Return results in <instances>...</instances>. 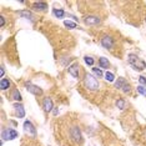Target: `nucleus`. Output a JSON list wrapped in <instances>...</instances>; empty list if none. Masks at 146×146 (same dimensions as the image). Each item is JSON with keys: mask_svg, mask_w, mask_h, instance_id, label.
<instances>
[{"mask_svg": "<svg viewBox=\"0 0 146 146\" xmlns=\"http://www.w3.org/2000/svg\"><path fill=\"white\" fill-rule=\"evenodd\" d=\"M66 129V132H65V137L66 140H69V142L75 146H80L82 142H84V137H82V132H81V129L76 122H70L69 125L65 126Z\"/></svg>", "mask_w": 146, "mask_h": 146, "instance_id": "nucleus-1", "label": "nucleus"}, {"mask_svg": "<svg viewBox=\"0 0 146 146\" xmlns=\"http://www.w3.org/2000/svg\"><path fill=\"white\" fill-rule=\"evenodd\" d=\"M84 86L89 91H99L100 89V82L98 79L91 74H85L84 75Z\"/></svg>", "mask_w": 146, "mask_h": 146, "instance_id": "nucleus-2", "label": "nucleus"}, {"mask_svg": "<svg viewBox=\"0 0 146 146\" xmlns=\"http://www.w3.org/2000/svg\"><path fill=\"white\" fill-rule=\"evenodd\" d=\"M129 65L131 66V68H134L136 71H142L146 69V62L142 60V59H140L136 54H130L129 55Z\"/></svg>", "mask_w": 146, "mask_h": 146, "instance_id": "nucleus-3", "label": "nucleus"}, {"mask_svg": "<svg viewBox=\"0 0 146 146\" xmlns=\"http://www.w3.org/2000/svg\"><path fill=\"white\" fill-rule=\"evenodd\" d=\"M18 137V132L14 129H3L1 130V140H14Z\"/></svg>", "mask_w": 146, "mask_h": 146, "instance_id": "nucleus-4", "label": "nucleus"}, {"mask_svg": "<svg viewBox=\"0 0 146 146\" xmlns=\"http://www.w3.org/2000/svg\"><path fill=\"white\" fill-rule=\"evenodd\" d=\"M115 86L117 89H120V90H122L124 92H130V90H131V86H130V84H129L127 81L125 80L124 78H119L117 80L115 81Z\"/></svg>", "mask_w": 146, "mask_h": 146, "instance_id": "nucleus-5", "label": "nucleus"}, {"mask_svg": "<svg viewBox=\"0 0 146 146\" xmlns=\"http://www.w3.org/2000/svg\"><path fill=\"white\" fill-rule=\"evenodd\" d=\"M68 70H69V74H70L71 76H74L75 79H80V76H81V71H82V68L78 64V62H74V64H71L70 66H69Z\"/></svg>", "mask_w": 146, "mask_h": 146, "instance_id": "nucleus-6", "label": "nucleus"}, {"mask_svg": "<svg viewBox=\"0 0 146 146\" xmlns=\"http://www.w3.org/2000/svg\"><path fill=\"white\" fill-rule=\"evenodd\" d=\"M101 45H102V48H105L106 50H111L112 48H114V42H115V39L112 38V36L110 35H104L101 38Z\"/></svg>", "mask_w": 146, "mask_h": 146, "instance_id": "nucleus-7", "label": "nucleus"}, {"mask_svg": "<svg viewBox=\"0 0 146 146\" xmlns=\"http://www.w3.org/2000/svg\"><path fill=\"white\" fill-rule=\"evenodd\" d=\"M84 23L89 26H98L101 24V19L96 15H86L84 18Z\"/></svg>", "mask_w": 146, "mask_h": 146, "instance_id": "nucleus-8", "label": "nucleus"}, {"mask_svg": "<svg viewBox=\"0 0 146 146\" xmlns=\"http://www.w3.org/2000/svg\"><path fill=\"white\" fill-rule=\"evenodd\" d=\"M25 88L29 92H31V94L35 95V96H41L42 95L41 88H39L38 85H34V84H31V82H25Z\"/></svg>", "mask_w": 146, "mask_h": 146, "instance_id": "nucleus-9", "label": "nucleus"}, {"mask_svg": "<svg viewBox=\"0 0 146 146\" xmlns=\"http://www.w3.org/2000/svg\"><path fill=\"white\" fill-rule=\"evenodd\" d=\"M31 9L35 11H46L48 10V4L45 1H35L31 4Z\"/></svg>", "mask_w": 146, "mask_h": 146, "instance_id": "nucleus-10", "label": "nucleus"}, {"mask_svg": "<svg viewBox=\"0 0 146 146\" xmlns=\"http://www.w3.org/2000/svg\"><path fill=\"white\" fill-rule=\"evenodd\" d=\"M14 109H15V114L18 117L23 119L25 116V110H24V106H23L20 102H16V104H14Z\"/></svg>", "mask_w": 146, "mask_h": 146, "instance_id": "nucleus-11", "label": "nucleus"}, {"mask_svg": "<svg viewBox=\"0 0 146 146\" xmlns=\"http://www.w3.org/2000/svg\"><path fill=\"white\" fill-rule=\"evenodd\" d=\"M42 108H44V110L46 112H50L52 109H54V105H52V100L50 98H45L44 100H42Z\"/></svg>", "mask_w": 146, "mask_h": 146, "instance_id": "nucleus-12", "label": "nucleus"}, {"mask_svg": "<svg viewBox=\"0 0 146 146\" xmlns=\"http://www.w3.org/2000/svg\"><path fill=\"white\" fill-rule=\"evenodd\" d=\"M24 129H25V131L26 132H29V134H31V135H36V130H35V126L31 124V121H29V120H26L24 122Z\"/></svg>", "mask_w": 146, "mask_h": 146, "instance_id": "nucleus-13", "label": "nucleus"}, {"mask_svg": "<svg viewBox=\"0 0 146 146\" xmlns=\"http://www.w3.org/2000/svg\"><path fill=\"white\" fill-rule=\"evenodd\" d=\"M10 99L11 100H15V101H18V102H20L21 100H23V98H21V94L19 92V90L16 88H14L11 90V92H10Z\"/></svg>", "mask_w": 146, "mask_h": 146, "instance_id": "nucleus-14", "label": "nucleus"}, {"mask_svg": "<svg viewBox=\"0 0 146 146\" xmlns=\"http://www.w3.org/2000/svg\"><path fill=\"white\" fill-rule=\"evenodd\" d=\"M18 14L20 15V16H23V18L28 19V20H31V21L35 19V18H34V15L31 14V11H29V10H21V11H19Z\"/></svg>", "mask_w": 146, "mask_h": 146, "instance_id": "nucleus-15", "label": "nucleus"}, {"mask_svg": "<svg viewBox=\"0 0 146 146\" xmlns=\"http://www.w3.org/2000/svg\"><path fill=\"white\" fill-rule=\"evenodd\" d=\"M10 85H11V82L9 79H1V81H0V88H1V90L3 91H5V90H8L9 88H10Z\"/></svg>", "mask_w": 146, "mask_h": 146, "instance_id": "nucleus-16", "label": "nucleus"}, {"mask_svg": "<svg viewBox=\"0 0 146 146\" xmlns=\"http://www.w3.org/2000/svg\"><path fill=\"white\" fill-rule=\"evenodd\" d=\"M99 65H100V68L101 69H109L110 68V62H109V59H106V58H100L99 59Z\"/></svg>", "mask_w": 146, "mask_h": 146, "instance_id": "nucleus-17", "label": "nucleus"}, {"mask_svg": "<svg viewBox=\"0 0 146 146\" xmlns=\"http://www.w3.org/2000/svg\"><path fill=\"white\" fill-rule=\"evenodd\" d=\"M52 14H54V16L58 18V19H62L66 15L62 9H52Z\"/></svg>", "mask_w": 146, "mask_h": 146, "instance_id": "nucleus-18", "label": "nucleus"}, {"mask_svg": "<svg viewBox=\"0 0 146 146\" xmlns=\"http://www.w3.org/2000/svg\"><path fill=\"white\" fill-rule=\"evenodd\" d=\"M92 72H94V75H95L96 79H101L102 76H105L104 72H102V70H101V69H99V68H92Z\"/></svg>", "mask_w": 146, "mask_h": 146, "instance_id": "nucleus-19", "label": "nucleus"}, {"mask_svg": "<svg viewBox=\"0 0 146 146\" xmlns=\"http://www.w3.org/2000/svg\"><path fill=\"white\" fill-rule=\"evenodd\" d=\"M105 80L109 81V82L115 81V75H114V72H111V71H108V72H106V74H105Z\"/></svg>", "mask_w": 146, "mask_h": 146, "instance_id": "nucleus-20", "label": "nucleus"}, {"mask_svg": "<svg viewBox=\"0 0 146 146\" xmlns=\"http://www.w3.org/2000/svg\"><path fill=\"white\" fill-rule=\"evenodd\" d=\"M116 106H117V108L120 109V110H124L125 106H126V102H125L124 99H119V100L116 101Z\"/></svg>", "mask_w": 146, "mask_h": 146, "instance_id": "nucleus-21", "label": "nucleus"}, {"mask_svg": "<svg viewBox=\"0 0 146 146\" xmlns=\"http://www.w3.org/2000/svg\"><path fill=\"white\" fill-rule=\"evenodd\" d=\"M64 25L66 26V28H70V29H76V26H78L76 23H72L70 20H65L64 21Z\"/></svg>", "mask_w": 146, "mask_h": 146, "instance_id": "nucleus-22", "label": "nucleus"}, {"mask_svg": "<svg viewBox=\"0 0 146 146\" xmlns=\"http://www.w3.org/2000/svg\"><path fill=\"white\" fill-rule=\"evenodd\" d=\"M84 61L86 62V65H89V66H92V65H94V62H95V60L91 58V56H85Z\"/></svg>", "mask_w": 146, "mask_h": 146, "instance_id": "nucleus-23", "label": "nucleus"}, {"mask_svg": "<svg viewBox=\"0 0 146 146\" xmlns=\"http://www.w3.org/2000/svg\"><path fill=\"white\" fill-rule=\"evenodd\" d=\"M137 92H139V94H141V95H144V96H146V89H145V86H142V85L137 86Z\"/></svg>", "mask_w": 146, "mask_h": 146, "instance_id": "nucleus-24", "label": "nucleus"}, {"mask_svg": "<svg viewBox=\"0 0 146 146\" xmlns=\"http://www.w3.org/2000/svg\"><path fill=\"white\" fill-rule=\"evenodd\" d=\"M139 81L142 84V86H146V78L145 76H140V78H139Z\"/></svg>", "mask_w": 146, "mask_h": 146, "instance_id": "nucleus-25", "label": "nucleus"}, {"mask_svg": "<svg viewBox=\"0 0 146 146\" xmlns=\"http://www.w3.org/2000/svg\"><path fill=\"white\" fill-rule=\"evenodd\" d=\"M5 25V18H4V16H0V26H1V28H3V26H4Z\"/></svg>", "mask_w": 146, "mask_h": 146, "instance_id": "nucleus-26", "label": "nucleus"}, {"mask_svg": "<svg viewBox=\"0 0 146 146\" xmlns=\"http://www.w3.org/2000/svg\"><path fill=\"white\" fill-rule=\"evenodd\" d=\"M4 74H5V70H4V66L1 65V69H0V78L4 79Z\"/></svg>", "mask_w": 146, "mask_h": 146, "instance_id": "nucleus-27", "label": "nucleus"}, {"mask_svg": "<svg viewBox=\"0 0 146 146\" xmlns=\"http://www.w3.org/2000/svg\"><path fill=\"white\" fill-rule=\"evenodd\" d=\"M52 112H54V115H55V116H56V115H58V114H59L58 109H55V108H54V111H52Z\"/></svg>", "mask_w": 146, "mask_h": 146, "instance_id": "nucleus-28", "label": "nucleus"}, {"mask_svg": "<svg viewBox=\"0 0 146 146\" xmlns=\"http://www.w3.org/2000/svg\"><path fill=\"white\" fill-rule=\"evenodd\" d=\"M145 136H146V131H145Z\"/></svg>", "mask_w": 146, "mask_h": 146, "instance_id": "nucleus-29", "label": "nucleus"}]
</instances>
